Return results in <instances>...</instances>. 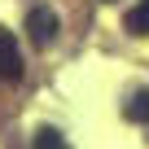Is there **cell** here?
Returning a JSON list of instances; mask_svg holds the SVG:
<instances>
[{
    "instance_id": "6",
    "label": "cell",
    "mask_w": 149,
    "mask_h": 149,
    "mask_svg": "<svg viewBox=\"0 0 149 149\" xmlns=\"http://www.w3.org/2000/svg\"><path fill=\"white\" fill-rule=\"evenodd\" d=\"M105 5H114V0H105Z\"/></svg>"
},
{
    "instance_id": "4",
    "label": "cell",
    "mask_w": 149,
    "mask_h": 149,
    "mask_svg": "<svg viewBox=\"0 0 149 149\" xmlns=\"http://www.w3.org/2000/svg\"><path fill=\"white\" fill-rule=\"evenodd\" d=\"M127 31L132 35H149V0H140V5L127 13Z\"/></svg>"
},
{
    "instance_id": "1",
    "label": "cell",
    "mask_w": 149,
    "mask_h": 149,
    "mask_svg": "<svg viewBox=\"0 0 149 149\" xmlns=\"http://www.w3.org/2000/svg\"><path fill=\"white\" fill-rule=\"evenodd\" d=\"M26 35H31V44H35V48H48V44L57 40V13H53V9H44V5H40V9H31V13H26Z\"/></svg>"
},
{
    "instance_id": "5",
    "label": "cell",
    "mask_w": 149,
    "mask_h": 149,
    "mask_svg": "<svg viewBox=\"0 0 149 149\" xmlns=\"http://www.w3.org/2000/svg\"><path fill=\"white\" fill-rule=\"evenodd\" d=\"M35 149H66V140H61L57 127H40L35 132Z\"/></svg>"
},
{
    "instance_id": "3",
    "label": "cell",
    "mask_w": 149,
    "mask_h": 149,
    "mask_svg": "<svg viewBox=\"0 0 149 149\" xmlns=\"http://www.w3.org/2000/svg\"><path fill=\"white\" fill-rule=\"evenodd\" d=\"M123 118L127 123H149V88H136L123 101Z\"/></svg>"
},
{
    "instance_id": "2",
    "label": "cell",
    "mask_w": 149,
    "mask_h": 149,
    "mask_svg": "<svg viewBox=\"0 0 149 149\" xmlns=\"http://www.w3.org/2000/svg\"><path fill=\"white\" fill-rule=\"evenodd\" d=\"M0 79H5V84H18L22 79V53H18L13 31H5V26H0Z\"/></svg>"
}]
</instances>
